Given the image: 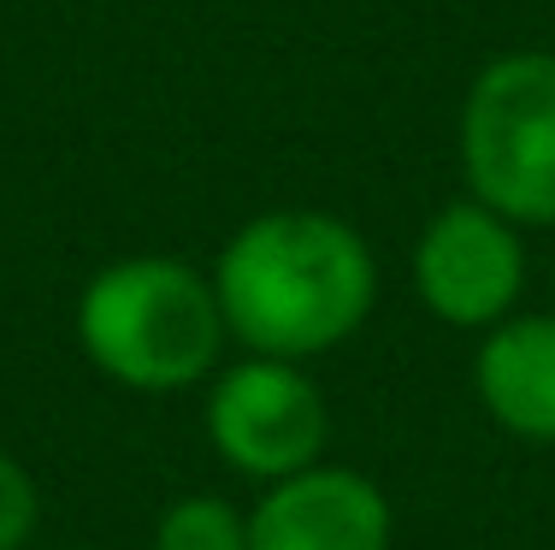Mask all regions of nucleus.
I'll use <instances>...</instances> for the list:
<instances>
[{"mask_svg":"<svg viewBox=\"0 0 555 550\" xmlns=\"http://www.w3.org/2000/svg\"><path fill=\"white\" fill-rule=\"evenodd\" d=\"M461 190L514 219L555 231V54L514 48L473 72L455 113Z\"/></svg>","mask_w":555,"mask_h":550,"instance_id":"3","label":"nucleus"},{"mask_svg":"<svg viewBox=\"0 0 555 550\" xmlns=\"http://www.w3.org/2000/svg\"><path fill=\"white\" fill-rule=\"evenodd\" d=\"M396 515L373 474L313 462L260 486L248 509V550H390Z\"/></svg>","mask_w":555,"mask_h":550,"instance_id":"6","label":"nucleus"},{"mask_svg":"<svg viewBox=\"0 0 555 550\" xmlns=\"http://www.w3.org/2000/svg\"><path fill=\"white\" fill-rule=\"evenodd\" d=\"M473 391L485 414L526 444H555V314L514 308L473 349Z\"/></svg>","mask_w":555,"mask_h":550,"instance_id":"7","label":"nucleus"},{"mask_svg":"<svg viewBox=\"0 0 555 550\" xmlns=\"http://www.w3.org/2000/svg\"><path fill=\"white\" fill-rule=\"evenodd\" d=\"M207 279L231 344L278 361L332 356L378 308L373 243L325 207H267L243 219Z\"/></svg>","mask_w":555,"mask_h":550,"instance_id":"1","label":"nucleus"},{"mask_svg":"<svg viewBox=\"0 0 555 550\" xmlns=\"http://www.w3.org/2000/svg\"><path fill=\"white\" fill-rule=\"evenodd\" d=\"M42 527V486L18 456L0 450V550H30Z\"/></svg>","mask_w":555,"mask_h":550,"instance_id":"9","label":"nucleus"},{"mask_svg":"<svg viewBox=\"0 0 555 550\" xmlns=\"http://www.w3.org/2000/svg\"><path fill=\"white\" fill-rule=\"evenodd\" d=\"M202 432L231 474L272 486V479L325 462L332 402H325L320 379L308 373V361H278L243 349L236 361H219V373L207 379Z\"/></svg>","mask_w":555,"mask_h":550,"instance_id":"4","label":"nucleus"},{"mask_svg":"<svg viewBox=\"0 0 555 550\" xmlns=\"http://www.w3.org/2000/svg\"><path fill=\"white\" fill-rule=\"evenodd\" d=\"M72 332L83 361L137 397L207 385L231 344L207 267H190L178 255L107 260L77 291Z\"/></svg>","mask_w":555,"mask_h":550,"instance_id":"2","label":"nucleus"},{"mask_svg":"<svg viewBox=\"0 0 555 550\" xmlns=\"http://www.w3.org/2000/svg\"><path fill=\"white\" fill-rule=\"evenodd\" d=\"M420 308L449 332H491L508 320L526 296L532 260H526V231L485 207L479 195L461 190L420 226L414 255H408Z\"/></svg>","mask_w":555,"mask_h":550,"instance_id":"5","label":"nucleus"},{"mask_svg":"<svg viewBox=\"0 0 555 550\" xmlns=\"http://www.w3.org/2000/svg\"><path fill=\"white\" fill-rule=\"evenodd\" d=\"M149 550H248V509L219 491H183L160 509Z\"/></svg>","mask_w":555,"mask_h":550,"instance_id":"8","label":"nucleus"}]
</instances>
